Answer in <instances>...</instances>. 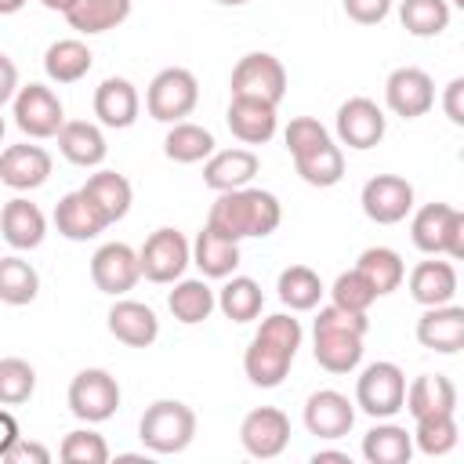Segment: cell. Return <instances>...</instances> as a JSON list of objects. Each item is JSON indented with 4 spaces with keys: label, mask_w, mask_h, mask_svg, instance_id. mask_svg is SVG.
Returning <instances> with one entry per match:
<instances>
[{
    "label": "cell",
    "mask_w": 464,
    "mask_h": 464,
    "mask_svg": "<svg viewBox=\"0 0 464 464\" xmlns=\"http://www.w3.org/2000/svg\"><path fill=\"white\" fill-rule=\"evenodd\" d=\"M326 138H330V130H326L315 116H294V120L286 123V134H283V141H286V152H290V156H301V152H308V149L323 145Z\"/></svg>",
    "instance_id": "obj_46"
},
{
    "label": "cell",
    "mask_w": 464,
    "mask_h": 464,
    "mask_svg": "<svg viewBox=\"0 0 464 464\" xmlns=\"http://www.w3.org/2000/svg\"><path fill=\"white\" fill-rule=\"evenodd\" d=\"M225 123L228 130L243 141V145H265L272 134H276V105L261 102V98H243V94H232L228 102V112H225Z\"/></svg>",
    "instance_id": "obj_21"
},
{
    "label": "cell",
    "mask_w": 464,
    "mask_h": 464,
    "mask_svg": "<svg viewBox=\"0 0 464 464\" xmlns=\"http://www.w3.org/2000/svg\"><path fill=\"white\" fill-rule=\"evenodd\" d=\"M373 301H377V294H373V286L366 283V276L359 268L341 272L330 286V304H337L344 312H370Z\"/></svg>",
    "instance_id": "obj_45"
},
{
    "label": "cell",
    "mask_w": 464,
    "mask_h": 464,
    "mask_svg": "<svg viewBox=\"0 0 464 464\" xmlns=\"http://www.w3.org/2000/svg\"><path fill=\"white\" fill-rule=\"evenodd\" d=\"M109 334L116 341H123L127 348H149L160 337V319L149 304L123 297L109 308Z\"/></svg>",
    "instance_id": "obj_26"
},
{
    "label": "cell",
    "mask_w": 464,
    "mask_h": 464,
    "mask_svg": "<svg viewBox=\"0 0 464 464\" xmlns=\"http://www.w3.org/2000/svg\"><path fill=\"white\" fill-rule=\"evenodd\" d=\"M54 138H58L62 156H65L69 163H76V167H102L105 156H109V145H105V134H102L98 123L65 120Z\"/></svg>",
    "instance_id": "obj_28"
},
{
    "label": "cell",
    "mask_w": 464,
    "mask_h": 464,
    "mask_svg": "<svg viewBox=\"0 0 464 464\" xmlns=\"http://www.w3.org/2000/svg\"><path fill=\"white\" fill-rule=\"evenodd\" d=\"M352 464V457L348 453H341V450H315L312 453V464Z\"/></svg>",
    "instance_id": "obj_53"
},
{
    "label": "cell",
    "mask_w": 464,
    "mask_h": 464,
    "mask_svg": "<svg viewBox=\"0 0 464 464\" xmlns=\"http://www.w3.org/2000/svg\"><path fill=\"white\" fill-rule=\"evenodd\" d=\"M94 65V54L83 40L76 36H65V40H54L47 51H44V72L51 83H76L91 72Z\"/></svg>",
    "instance_id": "obj_30"
},
{
    "label": "cell",
    "mask_w": 464,
    "mask_h": 464,
    "mask_svg": "<svg viewBox=\"0 0 464 464\" xmlns=\"http://www.w3.org/2000/svg\"><path fill=\"white\" fill-rule=\"evenodd\" d=\"M51 152L44 145H7L0 152V181L14 192H33L51 178Z\"/></svg>",
    "instance_id": "obj_17"
},
{
    "label": "cell",
    "mask_w": 464,
    "mask_h": 464,
    "mask_svg": "<svg viewBox=\"0 0 464 464\" xmlns=\"http://www.w3.org/2000/svg\"><path fill=\"white\" fill-rule=\"evenodd\" d=\"M417 341L439 355H453L464 348V308L460 304H435L424 308L417 319Z\"/></svg>",
    "instance_id": "obj_20"
},
{
    "label": "cell",
    "mask_w": 464,
    "mask_h": 464,
    "mask_svg": "<svg viewBox=\"0 0 464 464\" xmlns=\"http://www.w3.org/2000/svg\"><path fill=\"white\" fill-rule=\"evenodd\" d=\"M33 392H36V370L18 355L0 359V406H22L33 399Z\"/></svg>",
    "instance_id": "obj_43"
},
{
    "label": "cell",
    "mask_w": 464,
    "mask_h": 464,
    "mask_svg": "<svg viewBox=\"0 0 464 464\" xmlns=\"http://www.w3.org/2000/svg\"><path fill=\"white\" fill-rule=\"evenodd\" d=\"M413 435V446L428 457H442L457 446V417L453 413H428V417H417V428L410 431Z\"/></svg>",
    "instance_id": "obj_42"
},
{
    "label": "cell",
    "mask_w": 464,
    "mask_h": 464,
    "mask_svg": "<svg viewBox=\"0 0 464 464\" xmlns=\"http://www.w3.org/2000/svg\"><path fill=\"white\" fill-rule=\"evenodd\" d=\"M80 188H83V196L105 214L109 225L123 221L127 210H130V203H134V188H130V181H127L123 174H116V170H94Z\"/></svg>",
    "instance_id": "obj_29"
},
{
    "label": "cell",
    "mask_w": 464,
    "mask_h": 464,
    "mask_svg": "<svg viewBox=\"0 0 464 464\" xmlns=\"http://www.w3.org/2000/svg\"><path fill=\"white\" fill-rule=\"evenodd\" d=\"M58 457L65 464H105L109 460V442L94 428H76L62 439Z\"/></svg>",
    "instance_id": "obj_44"
},
{
    "label": "cell",
    "mask_w": 464,
    "mask_h": 464,
    "mask_svg": "<svg viewBox=\"0 0 464 464\" xmlns=\"http://www.w3.org/2000/svg\"><path fill=\"white\" fill-rule=\"evenodd\" d=\"M167 308L178 323L196 326V323L210 319L218 301H214V290L207 286V279H174V290L167 294Z\"/></svg>",
    "instance_id": "obj_36"
},
{
    "label": "cell",
    "mask_w": 464,
    "mask_h": 464,
    "mask_svg": "<svg viewBox=\"0 0 464 464\" xmlns=\"http://www.w3.org/2000/svg\"><path fill=\"white\" fill-rule=\"evenodd\" d=\"M25 7V0H0V14H18Z\"/></svg>",
    "instance_id": "obj_55"
},
{
    "label": "cell",
    "mask_w": 464,
    "mask_h": 464,
    "mask_svg": "<svg viewBox=\"0 0 464 464\" xmlns=\"http://www.w3.org/2000/svg\"><path fill=\"white\" fill-rule=\"evenodd\" d=\"M257 337L276 341V344H283V348L297 352V348H301V341H304V330H301V323H297L290 312H276V315H265V319H261Z\"/></svg>",
    "instance_id": "obj_47"
},
{
    "label": "cell",
    "mask_w": 464,
    "mask_h": 464,
    "mask_svg": "<svg viewBox=\"0 0 464 464\" xmlns=\"http://www.w3.org/2000/svg\"><path fill=\"white\" fill-rule=\"evenodd\" d=\"M294 167H297V174H301L304 185H312V188H334L344 178V152H341V145L334 138H326L323 145L294 156Z\"/></svg>",
    "instance_id": "obj_33"
},
{
    "label": "cell",
    "mask_w": 464,
    "mask_h": 464,
    "mask_svg": "<svg viewBox=\"0 0 464 464\" xmlns=\"http://www.w3.org/2000/svg\"><path fill=\"white\" fill-rule=\"evenodd\" d=\"M261 170V160L254 149H214L203 160V185L214 192H232L254 181V174Z\"/></svg>",
    "instance_id": "obj_19"
},
{
    "label": "cell",
    "mask_w": 464,
    "mask_h": 464,
    "mask_svg": "<svg viewBox=\"0 0 464 464\" xmlns=\"http://www.w3.org/2000/svg\"><path fill=\"white\" fill-rule=\"evenodd\" d=\"M399 22L410 36H439L450 25V0H402L399 4Z\"/></svg>",
    "instance_id": "obj_41"
},
{
    "label": "cell",
    "mask_w": 464,
    "mask_h": 464,
    "mask_svg": "<svg viewBox=\"0 0 464 464\" xmlns=\"http://www.w3.org/2000/svg\"><path fill=\"white\" fill-rule=\"evenodd\" d=\"M279 301L290 308V312H312L323 297V279L308 268V265H290L279 272Z\"/></svg>",
    "instance_id": "obj_40"
},
{
    "label": "cell",
    "mask_w": 464,
    "mask_h": 464,
    "mask_svg": "<svg viewBox=\"0 0 464 464\" xmlns=\"http://www.w3.org/2000/svg\"><path fill=\"white\" fill-rule=\"evenodd\" d=\"M341 4H344V14L359 25H377L392 11V0H341Z\"/></svg>",
    "instance_id": "obj_48"
},
{
    "label": "cell",
    "mask_w": 464,
    "mask_h": 464,
    "mask_svg": "<svg viewBox=\"0 0 464 464\" xmlns=\"http://www.w3.org/2000/svg\"><path fill=\"white\" fill-rule=\"evenodd\" d=\"M410 297L420 304V308H435V304H450L457 297V268L450 261H417L410 268Z\"/></svg>",
    "instance_id": "obj_25"
},
{
    "label": "cell",
    "mask_w": 464,
    "mask_h": 464,
    "mask_svg": "<svg viewBox=\"0 0 464 464\" xmlns=\"http://www.w3.org/2000/svg\"><path fill=\"white\" fill-rule=\"evenodd\" d=\"M402 399H406V373L388 359L370 362L355 381V406L373 420L395 417L402 410Z\"/></svg>",
    "instance_id": "obj_6"
},
{
    "label": "cell",
    "mask_w": 464,
    "mask_h": 464,
    "mask_svg": "<svg viewBox=\"0 0 464 464\" xmlns=\"http://www.w3.org/2000/svg\"><path fill=\"white\" fill-rule=\"evenodd\" d=\"M304 428L315 439H344L355 424V402H348V395L334 392V388H319L304 399Z\"/></svg>",
    "instance_id": "obj_16"
},
{
    "label": "cell",
    "mask_w": 464,
    "mask_h": 464,
    "mask_svg": "<svg viewBox=\"0 0 464 464\" xmlns=\"http://www.w3.org/2000/svg\"><path fill=\"white\" fill-rule=\"evenodd\" d=\"M402 410L410 417H428V413H457V384L446 373H420L406 384Z\"/></svg>",
    "instance_id": "obj_27"
},
{
    "label": "cell",
    "mask_w": 464,
    "mask_h": 464,
    "mask_svg": "<svg viewBox=\"0 0 464 464\" xmlns=\"http://www.w3.org/2000/svg\"><path fill=\"white\" fill-rule=\"evenodd\" d=\"M11 116H14V127L25 134V138H54L65 123V109H62V98L47 87V83H25L14 91L11 98Z\"/></svg>",
    "instance_id": "obj_7"
},
{
    "label": "cell",
    "mask_w": 464,
    "mask_h": 464,
    "mask_svg": "<svg viewBox=\"0 0 464 464\" xmlns=\"http://www.w3.org/2000/svg\"><path fill=\"white\" fill-rule=\"evenodd\" d=\"M188 265H192V243L178 228H156L138 250V268L149 283H174L185 276Z\"/></svg>",
    "instance_id": "obj_10"
},
{
    "label": "cell",
    "mask_w": 464,
    "mask_h": 464,
    "mask_svg": "<svg viewBox=\"0 0 464 464\" xmlns=\"http://www.w3.org/2000/svg\"><path fill=\"white\" fill-rule=\"evenodd\" d=\"M4 130H7V123H4V116H0V141H4Z\"/></svg>",
    "instance_id": "obj_57"
},
{
    "label": "cell",
    "mask_w": 464,
    "mask_h": 464,
    "mask_svg": "<svg viewBox=\"0 0 464 464\" xmlns=\"http://www.w3.org/2000/svg\"><path fill=\"white\" fill-rule=\"evenodd\" d=\"M36 294H40V272L18 254L0 257V301L22 308L36 301Z\"/></svg>",
    "instance_id": "obj_39"
},
{
    "label": "cell",
    "mask_w": 464,
    "mask_h": 464,
    "mask_svg": "<svg viewBox=\"0 0 464 464\" xmlns=\"http://www.w3.org/2000/svg\"><path fill=\"white\" fill-rule=\"evenodd\" d=\"M91 279L102 294L109 297H123L127 290H134V283L141 279L138 268V250L127 243H102L91 257Z\"/></svg>",
    "instance_id": "obj_15"
},
{
    "label": "cell",
    "mask_w": 464,
    "mask_h": 464,
    "mask_svg": "<svg viewBox=\"0 0 464 464\" xmlns=\"http://www.w3.org/2000/svg\"><path fill=\"white\" fill-rule=\"evenodd\" d=\"M54 228H58V236H65V239H72V243H87V239L102 236V232L109 228V221H105V214L83 196V188H76V192H65V196L58 199V207H54Z\"/></svg>",
    "instance_id": "obj_24"
},
{
    "label": "cell",
    "mask_w": 464,
    "mask_h": 464,
    "mask_svg": "<svg viewBox=\"0 0 464 464\" xmlns=\"http://www.w3.org/2000/svg\"><path fill=\"white\" fill-rule=\"evenodd\" d=\"M196 102H199V80L181 65L160 69L145 91V109L160 123H178V120L192 116Z\"/></svg>",
    "instance_id": "obj_5"
},
{
    "label": "cell",
    "mask_w": 464,
    "mask_h": 464,
    "mask_svg": "<svg viewBox=\"0 0 464 464\" xmlns=\"http://www.w3.org/2000/svg\"><path fill=\"white\" fill-rule=\"evenodd\" d=\"M192 265L203 272V279H225L239 265V243L218 236L214 228L203 225V232L192 243Z\"/></svg>",
    "instance_id": "obj_32"
},
{
    "label": "cell",
    "mask_w": 464,
    "mask_h": 464,
    "mask_svg": "<svg viewBox=\"0 0 464 464\" xmlns=\"http://www.w3.org/2000/svg\"><path fill=\"white\" fill-rule=\"evenodd\" d=\"M442 109L453 127H464V76H453L442 91Z\"/></svg>",
    "instance_id": "obj_50"
},
{
    "label": "cell",
    "mask_w": 464,
    "mask_h": 464,
    "mask_svg": "<svg viewBox=\"0 0 464 464\" xmlns=\"http://www.w3.org/2000/svg\"><path fill=\"white\" fill-rule=\"evenodd\" d=\"M4 460H7V464H47V460H51V450L18 435V439H14V446L4 453Z\"/></svg>",
    "instance_id": "obj_49"
},
{
    "label": "cell",
    "mask_w": 464,
    "mask_h": 464,
    "mask_svg": "<svg viewBox=\"0 0 464 464\" xmlns=\"http://www.w3.org/2000/svg\"><path fill=\"white\" fill-rule=\"evenodd\" d=\"M370 330L366 312H344L323 304L312 326V355L326 373H352L362 362V337Z\"/></svg>",
    "instance_id": "obj_2"
},
{
    "label": "cell",
    "mask_w": 464,
    "mask_h": 464,
    "mask_svg": "<svg viewBox=\"0 0 464 464\" xmlns=\"http://www.w3.org/2000/svg\"><path fill=\"white\" fill-rule=\"evenodd\" d=\"M355 268L366 276V283L373 286V294H377V297H384V294L399 290V286H402V279H406V265H402L399 250H392V246H366V250L359 254Z\"/></svg>",
    "instance_id": "obj_37"
},
{
    "label": "cell",
    "mask_w": 464,
    "mask_h": 464,
    "mask_svg": "<svg viewBox=\"0 0 464 464\" xmlns=\"http://www.w3.org/2000/svg\"><path fill=\"white\" fill-rule=\"evenodd\" d=\"M138 439L152 453H181L196 439V413L181 399H156L138 420Z\"/></svg>",
    "instance_id": "obj_3"
},
{
    "label": "cell",
    "mask_w": 464,
    "mask_h": 464,
    "mask_svg": "<svg viewBox=\"0 0 464 464\" xmlns=\"http://www.w3.org/2000/svg\"><path fill=\"white\" fill-rule=\"evenodd\" d=\"M40 4H44L47 11H58V14H65V11H69L76 0H40Z\"/></svg>",
    "instance_id": "obj_54"
},
{
    "label": "cell",
    "mask_w": 464,
    "mask_h": 464,
    "mask_svg": "<svg viewBox=\"0 0 464 464\" xmlns=\"http://www.w3.org/2000/svg\"><path fill=\"white\" fill-rule=\"evenodd\" d=\"M362 457L370 464H406L413 457V435L384 417V424H373L362 435Z\"/></svg>",
    "instance_id": "obj_35"
},
{
    "label": "cell",
    "mask_w": 464,
    "mask_h": 464,
    "mask_svg": "<svg viewBox=\"0 0 464 464\" xmlns=\"http://www.w3.org/2000/svg\"><path fill=\"white\" fill-rule=\"evenodd\" d=\"M294 355L297 352H290V348H283V344L265 341V337L254 334V341L243 352V373H246V381L254 388H279L286 381L290 366H294Z\"/></svg>",
    "instance_id": "obj_23"
},
{
    "label": "cell",
    "mask_w": 464,
    "mask_h": 464,
    "mask_svg": "<svg viewBox=\"0 0 464 464\" xmlns=\"http://www.w3.org/2000/svg\"><path fill=\"white\" fill-rule=\"evenodd\" d=\"M0 236L14 250H36L47 236V218L36 203H29L25 196H14L0 210Z\"/></svg>",
    "instance_id": "obj_22"
},
{
    "label": "cell",
    "mask_w": 464,
    "mask_h": 464,
    "mask_svg": "<svg viewBox=\"0 0 464 464\" xmlns=\"http://www.w3.org/2000/svg\"><path fill=\"white\" fill-rule=\"evenodd\" d=\"M138 112H141V98L127 76H105L94 87V116L102 127L127 130V127H134Z\"/></svg>",
    "instance_id": "obj_18"
},
{
    "label": "cell",
    "mask_w": 464,
    "mask_h": 464,
    "mask_svg": "<svg viewBox=\"0 0 464 464\" xmlns=\"http://www.w3.org/2000/svg\"><path fill=\"white\" fill-rule=\"evenodd\" d=\"M214 149H218L214 134L207 127H199V123H188V120L170 123V130L163 138V152L174 163H203Z\"/></svg>",
    "instance_id": "obj_38"
},
{
    "label": "cell",
    "mask_w": 464,
    "mask_h": 464,
    "mask_svg": "<svg viewBox=\"0 0 464 464\" xmlns=\"http://www.w3.org/2000/svg\"><path fill=\"white\" fill-rule=\"evenodd\" d=\"M384 105L402 120H417L435 105V80L417 65H399L384 80Z\"/></svg>",
    "instance_id": "obj_13"
},
{
    "label": "cell",
    "mask_w": 464,
    "mask_h": 464,
    "mask_svg": "<svg viewBox=\"0 0 464 464\" xmlns=\"http://www.w3.org/2000/svg\"><path fill=\"white\" fill-rule=\"evenodd\" d=\"M130 18V0H76L65 11L69 29L83 33V36H98L109 33L116 25H123Z\"/></svg>",
    "instance_id": "obj_31"
},
{
    "label": "cell",
    "mask_w": 464,
    "mask_h": 464,
    "mask_svg": "<svg viewBox=\"0 0 464 464\" xmlns=\"http://www.w3.org/2000/svg\"><path fill=\"white\" fill-rule=\"evenodd\" d=\"M14 439H18V420H14L7 410H0V460H4V453L14 446Z\"/></svg>",
    "instance_id": "obj_52"
},
{
    "label": "cell",
    "mask_w": 464,
    "mask_h": 464,
    "mask_svg": "<svg viewBox=\"0 0 464 464\" xmlns=\"http://www.w3.org/2000/svg\"><path fill=\"white\" fill-rule=\"evenodd\" d=\"M239 442L250 457L272 460L290 446V417L276 406H257L239 424Z\"/></svg>",
    "instance_id": "obj_14"
},
{
    "label": "cell",
    "mask_w": 464,
    "mask_h": 464,
    "mask_svg": "<svg viewBox=\"0 0 464 464\" xmlns=\"http://www.w3.org/2000/svg\"><path fill=\"white\" fill-rule=\"evenodd\" d=\"M14 91H18V65L0 51V109L14 98Z\"/></svg>",
    "instance_id": "obj_51"
},
{
    "label": "cell",
    "mask_w": 464,
    "mask_h": 464,
    "mask_svg": "<svg viewBox=\"0 0 464 464\" xmlns=\"http://www.w3.org/2000/svg\"><path fill=\"white\" fill-rule=\"evenodd\" d=\"M69 410L83 424H102L120 410V384L109 370L87 366L69 381Z\"/></svg>",
    "instance_id": "obj_8"
},
{
    "label": "cell",
    "mask_w": 464,
    "mask_h": 464,
    "mask_svg": "<svg viewBox=\"0 0 464 464\" xmlns=\"http://www.w3.org/2000/svg\"><path fill=\"white\" fill-rule=\"evenodd\" d=\"M283 221V207L268 188H232V192H218L210 214H207V228H214L225 239H265L279 228Z\"/></svg>",
    "instance_id": "obj_1"
},
{
    "label": "cell",
    "mask_w": 464,
    "mask_h": 464,
    "mask_svg": "<svg viewBox=\"0 0 464 464\" xmlns=\"http://www.w3.org/2000/svg\"><path fill=\"white\" fill-rule=\"evenodd\" d=\"M359 203L373 225H399L413 210V185L399 174H373L362 185Z\"/></svg>",
    "instance_id": "obj_12"
},
{
    "label": "cell",
    "mask_w": 464,
    "mask_h": 464,
    "mask_svg": "<svg viewBox=\"0 0 464 464\" xmlns=\"http://www.w3.org/2000/svg\"><path fill=\"white\" fill-rule=\"evenodd\" d=\"M334 130H337V141L348 145V149H373L381 145L384 130H388V120H384V109L373 102V98H348L337 105V120H334Z\"/></svg>",
    "instance_id": "obj_11"
},
{
    "label": "cell",
    "mask_w": 464,
    "mask_h": 464,
    "mask_svg": "<svg viewBox=\"0 0 464 464\" xmlns=\"http://www.w3.org/2000/svg\"><path fill=\"white\" fill-rule=\"evenodd\" d=\"M218 308L225 319L232 323H254L265 308V294H261V283L250 279V276H225V286L214 294Z\"/></svg>",
    "instance_id": "obj_34"
},
{
    "label": "cell",
    "mask_w": 464,
    "mask_h": 464,
    "mask_svg": "<svg viewBox=\"0 0 464 464\" xmlns=\"http://www.w3.org/2000/svg\"><path fill=\"white\" fill-rule=\"evenodd\" d=\"M410 239L424 254H446L450 261L464 257V214L450 203H424L410 221Z\"/></svg>",
    "instance_id": "obj_4"
},
{
    "label": "cell",
    "mask_w": 464,
    "mask_h": 464,
    "mask_svg": "<svg viewBox=\"0 0 464 464\" xmlns=\"http://www.w3.org/2000/svg\"><path fill=\"white\" fill-rule=\"evenodd\" d=\"M218 4H225V7H243V4H250V0H218Z\"/></svg>",
    "instance_id": "obj_56"
},
{
    "label": "cell",
    "mask_w": 464,
    "mask_h": 464,
    "mask_svg": "<svg viewBox=\"0 0 464 464\" xmlns=\"http://www.w3.org/2000/svg\"><path fill=\"white\" fill-rule=\"evenodd\" d=\"M228 87L232 94H243V98H261L268 105H279L283 94H286V69L276 54L268 51H250L243 54L236 65H232V76H228Z\"/></svg>",
    "instance_id": "obj_9"
}]
</instances>
